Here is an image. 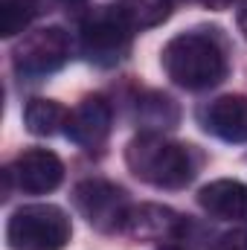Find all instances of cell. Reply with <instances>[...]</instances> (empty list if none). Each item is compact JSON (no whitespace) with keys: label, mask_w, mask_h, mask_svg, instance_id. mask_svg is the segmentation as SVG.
<instances>
[{"label":"cell","mask_w":247,"mask_h":250,"mask_svg":"<svg viewBox=\"0 0 247 250\" xmlns=\"http://www.w3.org/2000/svg\"><path fill=\"white\" fill-rule=\"evenodd\" d=\"M163 70L166 76L186 90H206L224 82L230 64L224 47L206 32H181L163 47Z\"/></svg>","instance_id":"1"},{"label":"cell","mask_w":247,"mask_h":250,"mask_svg":"<svg viewBox=\"0 0 247 250\" xmlns=\"http://www.w3.org/2000/svg\"><path fill=\"white\" fill-rule=\"evenodd\" d=\"M128 169L157 189H184L195 178V154L184 143H172L163 134H140L125 148Z\"/></svg>","instance_id":"2"},{"label":"cell","mask_w":247,"mask_h":250,"mask_svg":"<svg viewBox=\"0 0 247 250\" xmlns=\"http://www.w3.org/2000/svg\"><path fill=\"white\" fill-rule=\"evenodd\" d=\"M70 233V218L56 204L21 207L6 224V242L12 250H62Z\"/></svg>","instance_id":"3"},{"label":"cell","mask_w":247,"mask_h":250,"mask_svg":"<svg viewBox=\"0 0 247 250\" xmlns=\"http://www.w3.org/2000/svg\"><path fill=\"white\" fill-rule=\"evenodd\" d=\"M131 23L117 9L111 6H99L90 9V15L82 21V50L93 64L111 67V64L123 62L128 47H131Z\"/></svg>","instance_id":"4"},{"label":"cell","mask_w":247,"mask_h":250,"mask_svg":"<svg viewBox=\"0 0 247 250\" xmlns=\"http://www.w3.org/2000/svg\"><path fill=\"white\" fill-rule=\"evenodd\" d=\"M70 53H73V44H70V35L62 26H41V29L26 32L21 38L12 62H15L18 76L41 79V76L62 70L70 59Z\"/></svg>","instance_id":"5"},{"label":"cell","mask_w":247,"mask_h":250,"mask_svg":"<svg viewBox=\"0 0 247 250\" xmlns=\"http://www.w3.org/2000/svg\"><path fill=\"white\" fill-rule=\"evenodd\" d=\"M73 204L82 212V218L102 233L123 230L125 215L131 209L125 189L111 184V181H102V178H87V181L76 184Z\"/></svg>","instance_id":"6"},{"label":"cell","mask_w":247,"mask_h":250,"mask_svg":"<svg viewBox=\"0 0 247 250\" xmlns=\"http://www.w3.org/2000/svg\"><path fill=\"white\" fill-rule=\"evenodd\" d=\"M111 123H114V111L111 105L105 102V96H84L67 117V137L84 148V151H93V148H102L108 134H111Z\"/></svg>","instance_id":"7"},{"label":"cell","mask_w":247,"mask_h":250,"mask_svg":"<svg viewBox=\"0 0 247 250\" xmlns=\"http://www.w3.org/2000/svg\"><path fill=\"white\" fill-rule=\"evenodd\" d=\"M9 175L15 178L21 192L44 195V192H53L64 181V163L59 154L47 148H26L23 154L15 157Z\"/></svg>","instance_id":"8"},{"label":"cell","mask_w":247,"mask_h":250,"mask_svg":"<svg viewBox=\"0 0 247 250\" xmlns=\"http://www.w3.org/2000/svg\"><path fill=\"white\" fill-rule=\"evenodd\" d=\"M181 230H184V218L163 204L131 207L123 224V233L137 242H169V239H178Z\"/></svg>","instance_id":"9"},{"label":"cell","mask_w":247,"mask_h":250,"mask_svg":"<svg viewBox=\"0 0 247 250\" xmlns=\"http://www.w3.org/2000/svg\"><path fill=\"white\" fill-rule=\"evenodd\" d=\"M204 128L224 143H247V96H218L204 108Z\"/></svg>","instance_id":"10"},{"label":"cell","mask_w":247,"mask_h":250,"mask_svg":"<svg viewBox=\"0 0 247 250\" xmlns=\"http://www.w3.org/2000/svg\"><path fill=\"white\" fill-rule=\"evenodd\" d=\"M198 204L218 221H247V184L242 181H212L198 192Z\"/></svg>","instance_id":"11"},{"label":"cell","mask_w":247,"mask_h":250,"mask_svg":"<svg viewBox=\"0 0 247 250\" xmlns=\"http://www.w3.org/2000/svg\"><path fill=\"white\" fill-rule=\"evenodd\" d=\"M67 117H70V111L59 105V102H53V99H29L26 102V108H23V123L26 128L32 131V134H38V137H53V134H59L62 128H67Z\"/></svg>","instance_id":"12"},{"label":"cell","mask_w":247,"mask_h":250,"mask_svg":"<svg viewBox=\"0 0 247 250\" xmlns=\"http://www.w3.org/2000/svg\"><path fill=\"white\" fill-rule=\"evenodd\" d=\"M137 120H140V125L148 128V134H160V131L178 125L181 111H178L175 99H169L166 93H145L143 99H137Z\"/></svg>","instance_id":"13"},{"label":"cell","mask_w":247,"mask_h":250,"mask_svg":"<svg viewBox=\"0 0 247 250\" xmlns=\"http://www.w3.org/2000/svg\"><path fill=\"white\" fill-rule=\"evenodd\" d=\"M120 12L134 29H148L169 18L172 0H120Z\"/></svg>","instance_id":"14"},{"label":"cell","mask_w":247,"mask_h":250,"mask_svg":"<svg viewBox=\"0 0 247 250\" xmlns=\"http://www.w3.org/2000/svg\"><path fill=\"white\" fill-rule=\"evenodd\" d=\"M38 12V0H0V35L12 38L29 26Z\"/></svg>","instance_id":"15"},{"label":"cell","mask_w":247,"mask_h":250,"mask_svg":"<svg viewBox=\"0 0 247 250\" xmlns=\"http://www.w3.org/2000/svg\"><path fill=\"white\" fill-rule=\"evenodd\" d=\"M212 250H247V227H239L233 233H224Z\"/></svg>","instance_id":"16"},{"label":"cell","mask_w":247,"mask_h":250,"mask_svg":"<svg viewBox=\"0 0 247 250\" xmlns=\"http://www.w3.org/2000/svg\"><path fill=\"white\" fill-rule=\"evenodd\" d=\"M201 6H206V9H215V12H221V9H230L233 3H239V0H198Z\"/></svg>","instance_id":"17"},{"label":"cell","mask_w":247,"mask_h":250,"mask_svg":"<svg viewBox=\"0 0 247 250\" xmlns=\"http://www.w3.org/2000/svg\"><path fill=\"white\" fill-rule=\"evenodd\" d=\"M239 29H242V35L247 38V0H245V6L239 9Z\"/></svg>","instance_id":"18"},{"label":"cell","mask_w":247,"mask_h":250,"mask_svg":"<svg viewBox=\"0 0 247 250\" xmlns=\"http://www.w3.org/2000/svg\"><path fill=\"white\" fill-rule=\"evenodd\" d=\"M160 250H184V248H175V245H163Z\"/></svg>","instance_id":"19"}]
</instances>
